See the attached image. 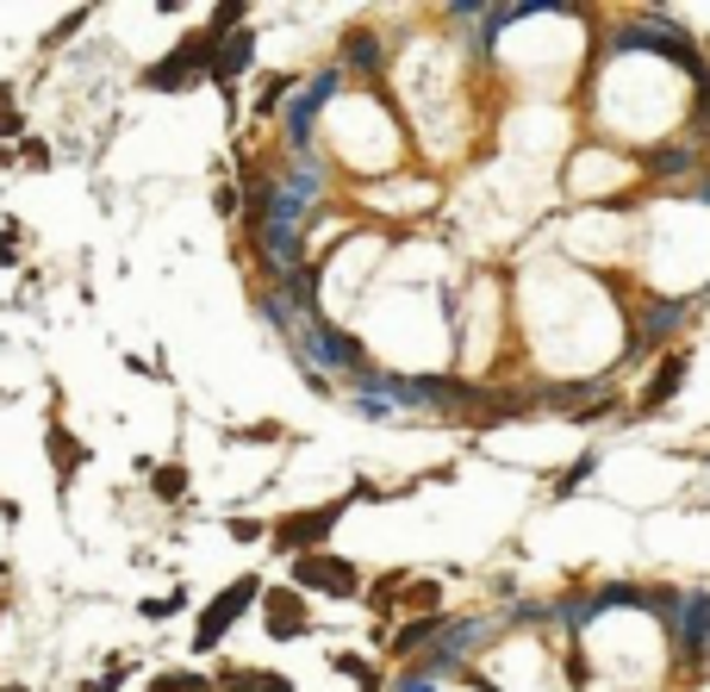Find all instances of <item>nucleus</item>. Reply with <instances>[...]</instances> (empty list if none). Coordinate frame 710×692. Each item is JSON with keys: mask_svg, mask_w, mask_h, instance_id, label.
<instances>
[{"mask_svg": "<svg viewBox=\"0 0 710 692\" xmlns=\"http://www.w3.org/2000/svg\"><path fill=\"white\" fill-rule=\"evenodd\" d=\"M212 63H218V38H212V32H188L169 57L144 69V88H150V94H181V88L212 76Z\"/></svg>", "mask_w": 710, "mask_h": 692, "instance_id": "nucleus-1", "label": "nucleus"}, {"mask_svg": "<svg viewBox=\"0 0 710 692\" xmlns=\"http://www.w3.org/2000/svg\"><path fill=\"white\" fill-rule=\"evenodd\" d=\"M349 505H356V493H343V500H325V505H312V512H288V518H274V524H269L274 549H288L293 561H300V556H318V543L330 537V524L343 518Z\"/></svg>", "mask_w": 710, "mask_h": 692, "instance_id": "nucleus-2", "label": "nucleus"}, {"mask_svg": "<svg viewBox=\"0 0 710 692\" xmlns=\"http://www.w3.org/2000/svg\"><path fill=\"white\" fill-rule=\"evenodd\" d=\"M256 599H262V587H256V574H237V580H230V587H225V593L212 599L206 612H200V630H193V649H200V655H206V649H218V643H225V630H230V624H237V617H244V612H250Z\"/></svg>", "mask_w": 710, "mask_h": 692, "instance_id": "nucleus-3", "label": "nucleus"}, {"mask_svg": "<svg viewBox=\"0 0 710 692\" xmlns=\"http://www.w3.org/2000/svg\"><path fill=\"white\" fill-rule=\"evenodd\" d=\"M293 580H300V593H325V599H356L362 593V568L343 556H300L293 561Z\"/></svg>", "mask_w": 710, "mask_h": 692, "instance_id": "nucleus-4", "label": "nucleus"}, {"mask_svg": "<svg viewBox=\"0 0 710 692\" xmlns=\"http://www.w3.org/2000/svg\"><path fill=\"white\" fill-rule=\"evenodd\" d=\"M262 617H269L274 643H293V636L312 630V612H306V593H300V587H269V593H262Z\"/></svg>", "mask_w": 710, "mask_h": 692, "instance_id": "nucleus-5", "label": "nucleus"}, {"mask_svg": "<svg viewBox=\"0 0 710 692\" xmlns=\"http://www.w3.org/2000/svg\"><path fill=\"white\" fill-rule=\"evenodd\" d=\"M44 456H50V468H57V481H76L81 468H88V443H76L57 418H50V431H44Z\"/></svg>", "mask_w": 710, "mask_h": 692, "instance_id": "nucleus-6", "label": "nucleus"}, {"mask_svg": "<svg viewBox=\"0 0 710 692\" xmlns=\"http://www.w3.org/2000/svg\"><path fill=\"white\" fill-rule=\"evenodd\" d=\"M686 368H691V356H686V349H673L667 362L654 368V381H649V393H642V412H661V405H667L673 393H679V381H686Z\"/></svg>", "mask_w": 710, "mask_h": 692, "instance_id": "nucleus-7", "label": "nucleus"}, {"mask_svg": "<svg viewBox=\"0 0 710 692\" xmlns=\"http://www.w3.org/2000/svg\"><path fill=\"white\" fill-rule=\"evenodd\" d=\"M250 51H256V32H237V38L225 44V51H218V63H212V81H237L244 76V63H250Z\"/></svg>", "mask_w": 710, "mask_h": 692, "instance_id": "nucleus-8", "label": "nucleus"}, {"mask_svg": "<svg viewBox=\"0 0 710 692\" xmlns=\"http://www.w3.org/2000/svg\"><path fill=\"white\" fill-rule=\"evenodd\" d=\"M343 63H356L362 76H374V69H381V44H374V32H368V25H356V32L343 38Z\"/></svg>", "mask_w": 710, "mask_h": 692, "instance_id": "nucleus-9", "label": "nucleus"}, {"mask_svg": "<svg viewBox=\"0 0 710 692\" xmlns=\"http://www.w3.org/2000/svg\"><path fill=\"white\" fill-rule=\"evenodd\" d=\"M150 493H156V500H188V468H181V461L150 468Z\"/></svg>", "mask_w": 710, "mask_h": 692, "instance_id": "nucleus-10", "label": "nucleus"}, {"mask_svg": "<svg viewBox=\"0 0 710 692\" xmlns=\"http://www.w3.org/2000/svg\"><path fill=\"white\" fill-rule=\"evenodd\" d=\"M442 624L437 617H418V624H405L399 636H393V655H412V649H424V643H430V636H437Z\"/></svg>", "mask_w": 710, "mask_h": 692, "instance_id": "nucleus-11", "label": "nucleus"}, {"mask_svg": "<svg viewBox=\"0 0 710 692\" xmlns=\"http://www.w3.org/2000/svg\"><path fill=\"white\" fill-rule=\"evenodd\" d=\"M25 132V119H20V94L0 81V137H20Z\"/></svg>", "mask_w": 710, "mask_h": 692, "instance_id": "nucleus-12", "label": "nucleus"}, {"mask_svg": "<svg viewBox=\"0 0 710 692\" xmlns=\"http://www.w3.org/2000/svg\"><path fill=\"white\" fill-rule=\"evenodd\" d=\"M150 692H212V680H200V673H156Z\"/></svg>", "mask_w": 710, "mask_h": 692, "instance_id": "nucleus-13", "label": "nucleus"}, {"mask_svg": "<svg viewBox=\"0 0 710 692\" xmlns=\"http://www.w3.org/2000/svg\"><path fill=\"white\" fill-rule=\"evenodd\" d=\"M230 443H281V424H274V418L244 424V431H230Z\"/></svg>", "mask_w": 710, "mask_h": 692, "instance_id": "nucleus-14", "label": "nucleus"}, {"mask_svg": "<svg viewBox=\"0 0 710 692\" xmlns=\"http://www.w3.org/2000/svg\"><path fill=\"white\" fill-rule=\"evenodd\" d=\"M437 599H442V587H437V580H412V593H405V605H418V612H430Z\"/></svg>", "mask_w": 710, "mask_h": 692, "instance_id": "nucleus-15", "label": "nucleus"}, {"mask_svg": "<svg viewBox=\"0 0 710 692\" xmlns=\"http://www.w3.org/2000/svg\"><path fill=\"white\" fill-rule=\"evenodd\" d=\"M20 237H25L20 219H7V225H0V263H13V256H20Z\"/></svg>", "mask_w": 710, "mask_h": 692, "instance_id": "nucleus-16", "label": "nucleus"}, {"mask_svg": "<svg viewBox=\"0 0 710 692\" xmlns=\"http://www.w3.org/2000/svg\"><path fill=\"white\" fill-rule=\"evenodd\" d=\"M586 468H593V461H574V468H567V475H561L555 487H549V493H555V500H567V493L579 487V475H586Z\"/></svg>", "mask_w": 710, "mask_h": 692, "instance_id": "nucleus-17", "label": "nucleus"}, {"mask_svg": "<svg viewBox=\"0 0 710 692\" xmlns=\"http://www.w3.org/2000/svg\"><path fill=\"white\" fill-rule=\"evenodd\" d=\"M269 531V524H256V518H230V543H256Z\"/></svg>", "mask_w": 710, "mask_h": 692, "instance_id": "nucleus-18", "label": "nucleus"}, {"mask_svg": "<svg viewBox=\"0 0 710 692\" xmlns=\"http://www.w3.org/2000/svg\"><path fill=\"white\" fill-rule=\"evenodd\" d=\"M256 692H293V680L288 673H274V668H262L256 673Z\"/></svg>", "mask_w": 710, "mask_h": 692, "instance_id": "nucleus-19", "label": "nucleus"}, {"mask_svg": "<svg viewBox=\"0 0 710 692\" xmlns=\"http://www.w3.org/2000/svg\"><path fill=\"white\" fill-rule=\"evenodd\" d=\"M20 156H25V163H32V169H44V163H50V150H44L38 137H32V144H25V150H20Z\"/></svg>", "mask_w": 710, "mask_h": 692, "instance_id": "nucleus-20", "label": "nucleus"}, {"mask_svg": "<svg viewBox=\"0 0 710 692\" xmlns=\"http://www.w3.org/2000/svg\"><path fill=\"white\" fill-rule=\"evenodd\" d=\"M0 612H7V587H0Z\"/></svg>", "mask_w": 710, "mask_h": 692, "instance_id": "nucleus-21", "label": "nucleus"}, {"mask_svg": "<svg viewBox=\"0 0 710 692\" xmlns=\"http://www.w3.org/2000/svg\"><path fill=\"white\" fill-rule=\"evenodd\" d=\"M7 692H25V687H7Z\"/></svg>", "mask_w": 710, "mask_h": 692, "instance_id": "nucleus-22", "label": "nucleus"}]
</instances>
